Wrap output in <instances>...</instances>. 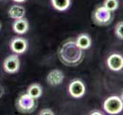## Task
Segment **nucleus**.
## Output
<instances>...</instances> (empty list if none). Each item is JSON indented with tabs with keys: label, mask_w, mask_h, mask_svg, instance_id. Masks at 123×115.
Returning <instances> with one entry per match:
<instances>
[{
	"label": "nucleus",
	"mask_w": 123,
	"mask_h": 115,
	"mask_svg": "<svg viewBox=\"0 0 123 115\" xmlns=\"http://www.w3.org/2000/svg\"><path fill=\"white\" fill-rule=\"evenodd\" d=\"M58 58L66 66H77L84 58L83 50L77 45L76 39L69 38L63 41L58 49Z\"/></svg>",
	"instance_id": "nucleus-1"
},
{
	"label": "nucleus",
	"mask_w": 123,
	"mask_h": 115,
	"mask_svg": "<svg viewBox=\"0 0 123 115\" xmlns=\"http://www.w3.org/2000/svg\"><path fill=\"white\" fill-rule=\"evenodd\" d=\"M92 19L98 26H108L112 21V12L103 5L97 6L92 14Z\"/></svg>",
	"instance_id": "nucleus-2"
},
{
	"label": "nucleus",
	"mask_w": 123,
	"mask_h": 115,
	"mask_svg": "<svg viewBox=\"0 0 123 115\" xmlns=\"http://www.w3.org/2000/svg\"><path fill=\"white\" fill-rule=\"evenodd\" d=\"M16 107L19 112L23 114L32 113L37 107L36 101L27 93L19 96L16 102Z\"/></svg>",
	"instance_id": "nucleus-3"
},
{
	"label": "nucleus",
	"mask_w": 123,
	"mask_h": 115,
	"mask_svg": "<svg viewBox=\"0 0 123 115\" xmlns=\"http://www.w3.org/2000/svg\"><path fill=\"white\" fill-rule=\"evenodd\" d=\"M105 112L109 114L115 115L120 114L123 110V101L121 97L112 95L105 100L103 103Z\"/></svg>",
	"instance_id": "nucleus-4"
},
{
	"label": "nucleus",
	"mask_w": 123,
	"mask_h": 115,
	"mask_svg": "<svg viewBox=\"0 0 123 115\" xmlns=\"http://www.w3.org/2000/svg\"><path fill=\"white\" fill-rule=\"evenodd\" d=\"M68 91L71 97L74 98H80L86 94V85L81 80L74 79L69 84Z\"/></svg>",
	"instance_id": "nucleus-5"
},
{
	"label": "nucleus",
	"mask_w": 123,
	"mask_h": 115,
	"mask_svg": "<svg viewBox=\"0 0 123 115\" xmlns=\"http://www.w3.org/2000/svg\"><path fill=\"white\" fill-rule=\"evenodd\" d=\"M3 68L8 74H15L20 68V59L17 54L8 56L3 62Z\"/></svg>",
	"instance_id": "nucleus-6"
},
{
	"label": "nucleus",
	"mask_w": 123,
	"mask_h": 115,
	"mask_svg": "<svg viewBox=\"0 0 123 115\" xmlns=\"http://www.w3.org/2000/svg\"><path fill=\"white\" fill-rule=\"evenodd\" d=\"M28 46V41L22 37H15L10 42V48L16 54H23L25 52Z\"/></svg>",
	"instance_id": "nucleus-7"
},
{
	"label": "nucleus",
	"mask_w": 123,
	"mask_h": 115,
	"mask_svg": "<svg viewBox=\"0 0 123 115\" xmlns=\"http://www.w3.org/2000/svg\"><path fill=\"white\" fill-rule=\"evenodd\" d=\"M109 68L113 71H119L123 68V56L120 54H110L106 60Z\"/></svg>",
	"instance_id": "nucleus-8"
},
{
	"label": "nucleus",
	"mask_w": 123,
	"mask_h": 115,
	"mask_svg": "<svg viewBox=\"0 0 123 115\" xmlns=\"http://www.w3.org/2000/svg\"><path fill=\"white\" fill-rule=\"evenodd\" d=\"M63 79H64V74L63 71L58 69L52 70L47 76V82L50 86H57L61 84Z\"/></svg>",
	"instance_id": "nucleus-9"
},
{
	"label": "nucleus",
	"mask_w": 123,
	"mask_h": 115,
	"mask_svg": "<svg viewBox=\"0 0 123 115\" xmlns=\"http://www.w3.org/2000/svg\"><path fill=\"white\" fill-rule=\"evenodd\" d=\"M12 29L18 35H24L29 30V23L25 18L15 19L12 23Z\"/></svg>",
	"instance_id": "nucleus-10"
},
{
	"label": "nucleus",
	"mask_w": 123,
	"mask_h": 115,
	"mask_svg": "<svg viewBox=\"0 0 123 115\" xmlns=\"http://www.w3.org/2000/svg\"><path fill=\"white\" fill-rule=\"evenodd\" d=\"M8 14L12 19H22L25 15V8L19 5H14L10 7L8 9Z\"/></svg>",
	"instance_id": "nucleus-11"
},
{
	"label": "nucleus",
	"mask_w": 123,
	"mask_h": 115,
	"mask_svg": "<svg viewBox=\"0 0 123 115\" xmlns=\"http://www.w3.org/2000/svg\"><path fill=\"white\" fill-rule=\"evenodd\" d=\"M77 45L80 47L82 50H87L91 47L92 45V39L90 36L86 33H83L79 35L76 39Z\"/></svg>",
	"instance_id": "nucleus-12"
},
{
	"label": "nucleus",
	"mask_w": 123,
	"mask_h": 115,
	"mask_svg": "<svg viewBox=\"0 0 123 115\" xmlns=\"http://www.w3.org/2000/svg\"><path fill=\"white\" fill-rule=\"evenodd\" d=\"M26 93L29 96H31L34 99L36 100L37 98H39L42 95V94H43V89H42L41 86L39 84H32L28 88Z\"/></svg>",
	"instance_id": "nucleus-13"
},
{
	"label": "nucleus",
	"mask_w": 123,
	"mask_h": 115,
	"mask_svg": "<svg viewBox=\"0 0 123 115\" xmlns=\"http://www.w3.org/2000/svg\"><path fill=\"white\" fill-rule=\"evenodd\" d=\"M53 7L57 11L67 10L71 5V0H50Z\"/></svg>",
	"instance_id": "nucleus-14"
},
{
	"label": "nucleus",
	"mask_w": 123,
	"mask_h": 115,
	"mask_svg": "<svg viewBox=\"0 0 123 115\" xmlns=\"http://www.w3.org/2000/svg\"><path fill=\"white\" fill-rule=\"evenodd\" d=\"M103 5L111 11L112 12L116 11L119 6V1L118 0H104Z\"/></svg>",
	"instance_id": "nucleus-15"
},
{
	"label": "nucleus",
	"mask_w": 123,
	"mask_h": 115,
	"mask_svg": "<svg viewBox=\"0 0 123 115\" xmlns=\"http://www.w3.org/2000/svg\"><path fill=\"white\" fill-rule=\"evenodd\" d=\"M114 32H115V35L118 38L123 40V21H121L116 25Z\"/></svg>",
	"instance_id": "nucleus-16"
},
{
	"label": "nucleus",
	"mask_w": 123,
	"mask_h": 115,
	"mask_svg": "<svg viewBox=\"0 0 123 115\" xmlns=\"http://www.w3.org/2000/svg\"><path fill=\"white\" fill-rule=\"evenodd\" d=\"M38 114L39 115H54V112L51 109L44 108V109H42Z\"/></svg>",
	"instance_id": "nucleus-17"
},
{
	"label": "nucleus",
	"mask_w": 123,
	"mask_h": 115,
	"mask_svg": "<svg viewBox=\"0 0 123 115\" xmlns=\"http://www.w3.org/2000/svg\"><path fill=\"white\" fill-rule=\"evenodd\" d=\"M90 114H99V115H102V114H104V113H102L101 110H93L92 111H90Z\"/></svg>",
	"instance_id": "nucleus-18"
},
{
	"label": "nucleus",
	"mask_w": 123,
	"mask_h": 115,
	"mask_svg": "<svg viewBox=\"0 0 123 115\" xmlns=\"http://www.w3.org/2000/svg\"><path fill=\"white\" fill-rule=\"evenodd\" d=\"M3 95H4V88L0 85V98L3 96Z\"/></svg>",
	"instance_id": "nucleus-19"
},
{
	"label": "nucleus",
	"mask_w": 123,
	"mask_h": 115,
	"mask_svg": "<svg viewBox=\"0 0 123 115\" xmlns=\"http://www.w3.org/2000/svg\"><path fill=\"white\" fill-rule=\"evenodd\" d=\"M14 2H18V3H22V2H25L26 0H13Z\"/></svg>",
	"instance_id": "nucleus-20"
},
{
	"label": "nucleus",
	"mask_w": 123,
	"mask_h": 115,
	"mask_svg": "<svg viewBox=\"0 0 123 115\" xmlns=\"http://www.w3.org/2000/svg\"><path fill=\"white\" fill-rule=\"evenodd\" d=\"M121 98H122V101H123V91L122 92V94H121Z\"/></svg>",
	"instance_id": "nucleus-21"
},
{
	"label": "nucleus",
	"mask_w": 123,
	"mask_h": 115,
	"mask_svg": "<svg viewBox=\"0 0 123 115\" xmlns=\"http://www.w3.org/2000/svg\"><path fill=\"white\" fill-rule=\"evenodd\" d=\"M1 28H2V24L0 22V30H1Z\"/></svg>",
	"instance_id": "nucleus-22"
}]
</instances>
